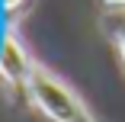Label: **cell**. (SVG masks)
Returning <instances> with one entry per match:
<instances>
[{"mask_svg": "<svg viewBox=\"0 0 125 122\" xmlns=\"http://www.w3.org/2000/svg\"><path fill=\"white\" fill-rule=\"evenodd\" d=\"M26 90L32 96V103L52 119V122H93L90 112H87V106L77 100V93H74L61 77H55L52 71H45L39 64L32 71Z\"/></svg>", "mask_w": 125, "mask_h": 122, "instance_id": "6da1fadb", "label": "cell"}, {"mask_svg": "<svg viewBox=\"0 0 125 122\" xmlns=\"http://www.w3.org/2000/svg\"><path fill=\"white\" fill-rule=\"evenodd\" d=\"M32 71H35V64L29 61L26 48L19 45L16 32H7L3 35V52H0V74H3L13 87H26L29 77H32Z\"/></svg>", "mask_w": 125, "mask_h": 122, "instance_id": "7a4b0ae2", "label": "cell"}, {"mask_svg": "<svg viewBox=\"0 0 125 122\" xmlns=\"http://www.w3.org/2000/svg\"><path fill=\"white\" fill-rule=\"evenodd\" d=\"M119 55H122V61H125V32L119 35Z\"/></svg>", "mask_w": 125, "mask_h": 122, "instance_id": "3957f363", "label": "cell"}, {"mask_svg": "<svg viewBox=\"0 0 125 122\" xmlns=\"http://www.w3.org/2000/svg\"><path fill=\"white\" fill-rule=\"evenodd\" d=\"M19 3H22V0H3V7H7V10H16Z\"/></svg>", "mask_w": 125, "mask_h": 122, "instance_id": "277c9868", "label": "cell"}, {"mask_svg": "<svg viewBox=\"0 0 125 122\" xmlns=\"http://www.w3.org/2000/svg\"><path fill=\"white\" fill-rule=\"evenodd\" d=\"M106 3H112V7H125V0H106Z\"/></svg>", "mask_w": 125, "mask_h": 122, "instance_id": "5b68a950", "label": "cell"}]
</instances>
